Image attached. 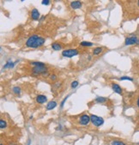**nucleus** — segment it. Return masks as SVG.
<instances>
[{
    "label": "nucleus",
    "instance_id": "obj_1",
    "mask_svg": "<svg viewBox=\"0 0 139 145\" xmlns=\"http://www.w3.org/2000/svg\"><path fill=\"white\" fill-rule=\"evenodd\" d=\"M46 40L43 37L38 35H32L28 38L26 42V46L30 48H37V47L42 46L45 43Z\"/></svg>",
    "mask_w": 139,
    "mask_h": 145
},
{
    "label": "nucleus",
    "instance_id": "obj_2",
    "mask_svg": "<svg viewBox=\"0 0 139 145\" xmlns=\"http://www.w3.org/2000/svg\"><path fill=\"white\" fill-rule=\"evenodd\" d=\"M90 119L92 124L94 125H95V126H100V125H102L104 124V119L100 117H98L96 115L92 114L90 116Z\"/></svg>",
    "mask_w": 139,
    "mask_h": 145
},
{
    "label": "nucleus",
    "instance_id": "obj_3",
    "mask_svg": "<svg viewBox=\"0 0 139 145\" xmlns=\"http://www.w3.org/2000/svg\"><path fill=\"white\" fill-rule=\"evenodd\" d=\"M78 54V51L76 49H68L62 52V56L65 58H72Z\"/></svg>",
    "mask_w": 139,
    "mask_h": 145
},
{
    "label": "nucleus",
    "instance_id": "obj_4",
    "mask_svg": "<svg viewBox=\"0 0 139 145\" xmlns=\"http://www.w3.org/2000/svg\"><path fill=\"white\" fill-rule=\"evenodd\" d=\"M134 44H137L139 45V39L136 36H131V37H127L124 41V45L125 46H131L134 45Z\"/></svg>",
    "mask_w": 139,
    "mask_h": 145
},
{
    "label": "nucleus",
    "instance_id": "obj_5",
    "mask_svg": "<svg viewBox=\"0 0 139 145\" xmlns=\"http://www.w3.org/2000/svg\"><path fill=\"white\" fill-rule=\"evenodd\" d=\"M47 70L46 66H34L33 68V74L34 75H40L43 74L44 72H46Z\"/></svg>",
    "mask_w": 139,
    "mask_h": 145
},
{
    "label": "nucleus",
    "instance_id": "obj_6",
    "mask_svg": "<svg viewBox=\"0 0 139 145\" xmlns=\"http://www.w3.org/2000/svg\"><path fill=\"white\" fill-rule=\"evenodd\" d=\"M89 122H91L90 117L88 116V114H84L83 115L81 118H80V120H79V123L82 125H87V124H89Z\"/></svg>",
    "mask_w": 139,
    "mask_h": 145
},
{
    "label": "nucleus",
    "instance_id": "obj_7",
    "mask_svg": "<svg viewBox=\"0 0 139 145\" xmlns=\"http://www.w3.org/2000/svg\"><path fill=\"white\" fill-rule=\"evenodd\" d=\"M31 17L34 21H37V20L39 19V12L38 11L37 9L34 8V9H32V11H31Z\"/></svg>",
    "mask_w": 139,
    "mask_h": 145
},
{
    "label": "nucleus",
    "instance_id": "obj_8",
    "mask_svg": "<svg viewBox=\"0 0 139 145\" xmlns=\"http://www.w3.org/2000/svg\"><path fill=\"white\" fill-rule=\"evenodd\" d=\"M112 89H113V90L114 91L116 94H122L123 91H122V89H121V87L119 86V85L116 84V83H113L112 84Z\"/></svg>",
    "mask_w": 139,
    "mask_h": 145
},
{
    "label": "nucleus",
    "instance_id": "obj_9",
    "mask_svg": "<svg viewBox=\"0 0 139 145\" xmlns=\"http://www.w3.org/2000/svg\"><path fill=\"white\" fill-rule=\"evenodd\" d=\"M46 100H47V98L45 95H43V94H39V95H38L37 97H36V101L39 104L45 103V102H46Z\"/></svg>",
    "mask_w": 139,
    "mask_h": 145
},
{
    "label": "nucleus",
    "instance_id": "obj_10",
    "mask_svg": "<svg viewBox=\"0 0 139 145\" xmlns=\"http://www.w3.org/2000/svg\"><path fill=\"white\" fill-rule=\"evenodd\" d=\"M70 7L74 9H80L82 7V3L80 1H73V2L70 3Z\"/></svg>",
    "mask_w": 139,
    "mask_h": 145
},
{
    "label": "nucleus",
    "instance_id": "obj_11",
    "mask_svg": "<svg viewBox=\"0 0 139 145\" xmlns=\"http://www.w3.org/2000/svg\"><path fill=\"white\" fill-rule=\"evenodd\" d=\"M57 107V102L54 101V100H52V101L48 102L46 105V110L50 111V110H53L54 109L55 107Z\"/></svg>",
    "mask_w": 139,
    "mask_h": 145
},
{
    "label": "nucleus",
    "instance_id": "obj_12",
    "mask_svg": "<svg viewBox=\"0 0 139 145\" xmlns=\"http://www.w3.org/2000/svg\"><path fill=\"white\" fill-rule=\"evenodd\" d=\"M52 47H53V49L55 50V51H59V50L62 49V46L59 43H53V45H52Z\"/></svg>",
    "mask_w": 139,
    "mask_h": 145
},
{
    "label": "nucleus",
    "instance_id": "obj_13",
    "mask_svg": "<svg viewBox=\"0 0 139 145\" xmlns=\"http://www.w3.org/2000/svg\"><path fill=\"white\" fill-rule=\"evenodd\" d=\"M107 100V98H105V97H100V96H98L97 98L95 99V102H97V103H104V102H106Z\"/></svg>",
    "mask_w": 139,
    "mask_h": 145
},
{
    "label": "nucleus",
    "instance_id": "obj_14",
    "mask_svg": "<svg viewBox=\"0 0 139 145\" xmlns=\"http://www.w3.org/2000/svg\"><path fill=\"white\" fill-rule=\"evenodd\" d=\"M14 66H15V63L11 62L10 60H9L5 64H4V69H6V68H13Z\"/></svg>",
    "mask_w": 139,
    "mask_h": 145
},
{
    "label": "nucleus",
    "instance_id": "obj_15",
    "mask_svg": "<svg viewBox=\"0 0 139 145\" xmlns=\"http://www.w3.org/2000/svg\"><path fill=\"white\" fill-rule=\"evenodd\" d=\"M100 53H102L101 47H95V48L93 50V54L94 55H99Z\"/></svg>",
    "mask_w": 139,
    "mask_h": 145
},
{
    "label": "nucleus",
    "instance_id": "obj_16",
    "mask_svg": "<svg viewBox=\"0 0 139 145\" xmlns=\"http://www.w3.org/2000/svg\"><path fill=\"white\" fill-rule=\"evenodd\" d=\"M81 46H82L89 47V46H92L93 43H91V42H88V41H83V42H81Z\"/></svg>",
    "mask_w": 139,
    "mask_h": 145
},
{
    "label": "nucleus",
    "instance_id": "obj_17",
    "mask_svg": "<svg viewBox=\"0 0 139 145\" xmlns=\"http://www.w3.org/2000/svg\"><path fill=\"white\" fill-rule=\"evenodd\" d=\"M120 80H121V81H131V82H133V78H131V77H130V76H126L120 77Z\"/></svg>",
    "mask_w": 139,
    "mask_h": 145
},
{
    "label": "nucleus",
    "instance_id": "obj_18",
    "mask_svg": "<svg viewBox=\"0 0 139 145\" xmlns=\"http://www.w3.org/2000/svg\"><path fill=\"white\" fill-rule=\"evenodd\" d=\"M31 65H33V66H46V64L41 62H33L32 64H31Z\"/></svg>",
    "mask_w": 139,
    "mask_h": 145
},
{
    "label": "nucleus",
    "instance_id": "obj_19",
    "mask_svg": "<svg viewBox=\"0 0 139 145\" xmlns=\"http://www.w3.org/2000/svg\"><path fill=\"white\" fill-rule=\"evenodd\" d=\"M13 92H14V94H19L20 92H21V89H20L19 87H14Z\"/></svg>",
    "mask_w": 139,
    "mask_h": 145
},
{
    "label": "nucleus",
    "instance_id": "obj_20",
    "mask_svg": "<svg viewBox=\"0 0 139 145\" xmlns=\"http://www.w3.org/2000/svg\"><path fill=\"white\" fill-rule=\"evenodd\" d=\"M112 145H126V144L121 141H113L112 142Z\"/></svg>",
    "mask_w": 139,
    "mask_h": 145
},
{
    "label": "nucleus",
    "instance_id": "obj_21",
    "mask_svg": "<svg viewBox=\"0 0 139 145\" xmlns=\"http://www.w3.org/2000/svg\"><path fill=\"white\" fill-rule=\"evenodd\" d=\"M6 127V122L5 120H4V119H1L0 120V128L1 129H4Z\"/></svg>",
    "mask_w": 139,
    "mask_h": 145
},
{
    "label": "nucleus",
    "instance_id": "obj_22",
    "mask_svg": "<svg viewBox=\"0 0 139 145\" xmlns=\"http://www.w3.org/2000/svg\"><path fill=\"white\" fill-rule=\"evenodd\" d=\"M78 84H79L78 81H73L71 83V84H70V87H71L72 89H76L77 87H78Z\"/></svg>",
    "mask_w": 139,
    "mask_h": 145
},
{
    "label": "nucleus",
    "instance_id": "obj_23",
    "mask_svg": "<svg viewBox=\"0 0 139 145\" xmlns=\"http://www.w3.org/2000/svg\"><path fill=\"white\" fill-rule=\"evenodd\" d=\"M68 98H69V95H68V96H66V97H65V98H64V100H63V101L62 102H61V107H64V103H65V102H66V100H67V99Z\"/></svg>",
    "mask_w": 139,
    "mask_h": 145
},
{
    "label": "nucleus",
    "instance_id": "obj_24",
    "mask_svg": "<svg viewBox=\"0 0 139 145\" xmlns=\"http://www.w3.org/2000/svg\"><path fill=\"white\" fill-rule=\"evenodd\" d=\"M49 4H50V0H42L43 5H49Z\"/></svg>",
    "mask_w": 139,
    "mask_h": 145
},
{
    "label": "nucleus",
    "instance_id": "obj_25",
    "mask_svg": "<svg viewBox=\"0 0 139 145\" xmlns=\"http://www.w3.org/2000/svg\"><path fill=\"white\" fill-rule=\"evenodd\" d=\"M50 78H51V80H53V81H55V80H57V76L56 75H52L51 76H50Z\"/></svg>",
    "mask_w": 139,
    "mask_h": 145
},
{
    "label": "nucleus",
    "instance_id": "obj_26",
    "mask_svg": "<svg viewBox=\"0 0 139 145\" xmlns=\"http://www.w3.org/2000/svg\"><path fill=\"white\" fill-rule=\"evenodd\" d=\"M42 75H43V76H49V73L47 71H46V72H44L43 74H42Z\"/></svg>",
    "mask_w": 139,
    "mask_h": 145
},
{
    "label": "nucleus",
    "instance_id": "obj_27",
    "mask_svg": "<svg viewBox=\"0 0 139 145\" xmlns=\"http://www.w3.org/2000/svg\"><path fill=\"white\" fill-rule=\"evenodd\" d=\"M137 107H139V97H138V99H137Z\"/></svg>",
    "mask_w": 139,
    "mask_h": 145
},
{
    "label": "nucleus",
    "instance_id": "obj_28",
    "mask_svg": "<svg viewBox=\"0 0 139 145\" xmlns=\"http://www.w3.org/2000/svg\"><path fill=\"white\" fill-rule=\"evenodd\" d=\"M137 4H138V7H139V0L137 1Z\"/></svg>",
    "mask_w": 139,
    "mask_h": 145
},
{
    "label": "nucleus",
    "instance_id": "obj_29",
    "mask_svg": "<svg viewBox=\"0 0 139 145\" xmlns=\"http://www.w3.org/2000/svg\"><path fill=\"white\" fill-rule=\"evenodd\" d=\"M55 1H60V0H55Z\"/></svg>",
    "mask_w": 139,
    "mask_h": 145
},
{
    "label": "nucleus",
    "instance_id": "obj_30",
    "mask_svg": "<svg viewBox=\"0 0 139 145\" xmlns=\"http://www.w3.org/2000/svg\"><path fill=\"white\" fill-rule=\"evenodd\" d=\"M21 1H24V0H21Z\"/></svg>",
    "mask_w": 139,
    "mask_h": 145
},
{
    "label": "nucleus",
    "instance_id": "obj_31",
    "mask_svg": "<svg viewBox=\"0 0 139 145\" xmlns=\"http://www.w3.org/2000/svg\"><path fill=\"white\" fill-rule=\"evenodd\" d=\"M9 145H14V144H9Z\"/></svg>",
    "mask_w": 139,
    "mask_h": 145
},
{
    "label": "nucleus",
    "instance_id": "obj_32",
    "mask_svg": "<svg viewBox=\"0 0 139 145\" xmlns=\"http://www.w3.org/2000/svg\"><path fill=\"white\" fill-rule=\"evenodd\" d=\"M0 145H3V144H0Z\"/></svg>",
    "mask_w": 139,
    "mask_h": 145
},
{
    "label": "nucleus",
    "instance_id": "obj_33",
    "mask_svg": "<svg viewBox=\"0 0 139 145\" xmlns=\"http://www.w3.org/2000/svg\"><path fill=\"white\" fill-rule=\"evenodd\" d=\"M138 144H139V143H138Z\"/></svg>",
    "mask_w": 139,
    "mask_h": 145
}]
</instances>
